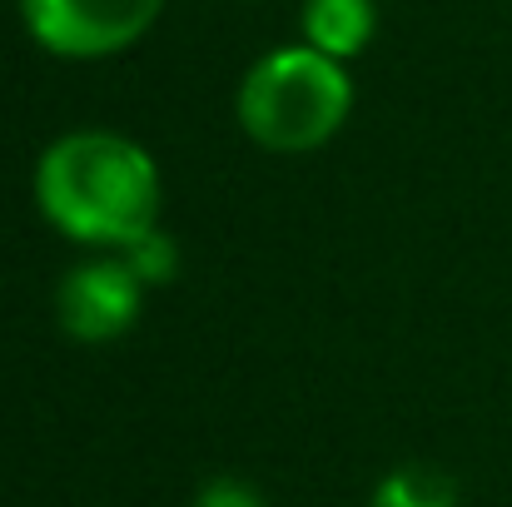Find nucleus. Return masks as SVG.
<instances>
[{"mask_svg": "<svg viewBox=\"0 0 512 507\" xmlns=\"http://www.w3.org/2000/svg\"><path fill=\"white\" fill-rule=\"evenodd\" d=\"M194 507H264V498H259V488H249L239 478H214L199 488Z\"/></svg>", "mask_w": 512, "mask_h": 507, "instance_id": "obj_8", "label": "nucleus"}, {"mask_svg": "<svg viewBox=\"0 0 512 507\" xmlns=\"http://www.w3.org/2000/svg\"><path fill=\"white\" fill-rule=\"evenodd\" d=\"M145 284L125 259H85L55 289L60 329L80 343H110L140 319Z\"/></svg>", "mask_w": 512, "mask_h": 507, "instance_id": "obj_4", "label": "nucleus"}, {"mask_svg": "<svg viewBox=\"0 0 512 507\" xmlns=\"http://www.w3.org/2000/svg\"><path fill=\"white\" fill-rule=\"evenodd\" d=\"M160 10L165 0H20L30 40L65 60L130 50L160 20Z\"/></svg>", "mask_w": 512, "mask_h": 507, "instance_id": "obj_3", "label": "nucleus"}, {"mask_svg": "<svg viewBox=\"0 0 512 507\" xmlns=\"http://www.w3.org/2000/svg\"><path fill=\"white\" fill-rule=\"evenodd\" d=\"M35 204L80 244L130 249L160 229V169L115 130H75L40 155Z\"/></svg>", "mask_w": 512, "mask_h": 507, "instance_id": "obj_1", "label": "nucleus"}, {"mask_svg": "<svg viewBox=\"0 0 512 507\" xmlns=\"http://www.w3.org/2000/svg\"><path fill=\"white\" fill-rule=\"evenodd\" d=\"M353 110L343 60L314 45L269 50L239 85V125L269 155H309L339 135Z\"/></svg>", "mask_w": 512, "mask_h": 507, "instance_id": "obj_2", "label": "nucleus"}, {"mask_svg": "<svg viewBox=\"0 0 512 507\" xmlns=\"http://www.w3.org/2000/svg\"><path fill=\"white\" fill-rule=\"evenodd\" d=\"M368 507H458V483L433 463H403L373 488Z\"/></svg>", "mask_w": 512, "mask_h": 507, "instance_id": "obj_6", "label": "nucleus"}, {"mask_svg": "<svg viewBox=\"0 0 512 507\" xmlns=\"http://www.w3.org/2000/svg\"><path fill=\"white\" fill-rule=\"evenodd\" d=\"M120 259L140 274V284H145V289L174 279V269H179V249H174V239L165 234V229H150V234H145V239H135L130 249H120Z\"/></svg>", "mask_w": 512, "mask_h": 507, "instance_id": "obj_7", "label": "nucleus"}, {"mask_svg": "<svg viewBox=\"0 0 512 507\" xmlns=\"http://www.w3.org/2000/svg\"><path fill=\"white\" fill-rule=\"evenodd\" d=\"M378 30L373 0H309L304 5V45L329 60H353Z\"/></svg>", "mask_w": 512, "mask_h": 507, "instance_id": "obj_5", "label": "nucleus"}]
</instances>
